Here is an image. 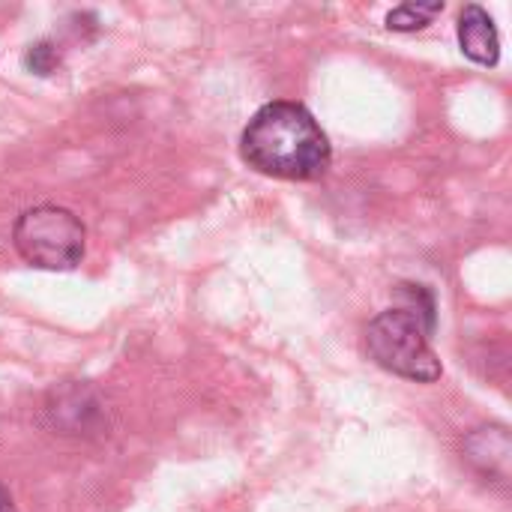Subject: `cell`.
Wrapping results in <instances>:
<instances>
[{
    "mask_svg": "<svg viewBox=\"0 0 512 512\" xmlns=\"http://www.w3.org/2000/svg\"><path fill=\"white\" fill-rule=\"evenodd\" d=\"M87 231L81 219L57 204H39L15 219L12 243L18 255L39 270H72L84 258Z\"/></svg>",
    "mask_w": 512,
    "mask_h": 512,
    "instance_id": "cell-3",
    "label": "cell"
},
{
    "mask_svg": "<svg viewBox=\"0 0 512 512\" xmlns=\"http://www.w3.org/2000/svg\"><path fill=\"white\" fill-rule=\"evenodd\" d=\"M399 297H405V306H393L372 318L366 330L369 357L399 378L432 384L441 378V360L429 345V333L435 330V300L423 285H402Z\"/></svg>",
    "mask_w": 512,
    "mask_h": 512,
    "instance_id": "cell-2",
    "label": "cell"
},
{
    "mask_svg": "<svg viewBox=\"0 0 512 512\" xmlns=\"http://www.w3.org/2000/svg\"><path fill=\"white\" fill-rule=\"evenodd\" d=\"M57 51H54V45L51 42H39V45H30L27 48V54H24V63H27V69H33V72H39V75H48L54 66H57Z\"/></svg>",
    "mask_w": 512,
    "mask_h": 512,
    "instance_id": "cell-6",
    "label": "cell"
},
{
    "mask_svg": "<svg viewBox=\"0 0 512 512\" xmlns=\"http://www.w3.org/2000/svg\"><path fill=\"white\" fill-rule=\"evenodd\" d=\"M0 512H15L12 510V498H9L6 486H0Z\"/></svg>",
    "mask_w": 512,
    "mask_h": 512,
    "instance_id": "cell-7",
    "label": "cell"
},
{
    "mask_svg": "<svg viewBox=\"0 0 512 512\" xmlns=\"http://www.w3.org/2000/svg\"><path fill=\"white\" fill-rule=\"evenodd\" d=\"M243 159L279 180H318L330 168V141L297 102H270L252 114L240 138Z\"/></svg>",
    "mask_w": 512,
    "mask_h": 512,
    "instance_id": "cell-1",
    "label": "cell"
},
{
    "mask_svg": "<svg viewBox=\"0 0 512 512\" xmlns=\"http://www.w3.org/2000/svg\"><path fill=\"white\" fill-rule=\"evenodd\" d=\"M459 45L480 66H495L501 60L498 27H495L492 15L483 6L471 3V6L462 9V15H459Z\"/></svg>",
    "mask_w": 512,
    "mask_h": 512,
    "instance_id": "cell-4",
    "label": "cell"
},
{
    "mask_svg": "<svg viewBox=\"0 0 512 512\" xmlns=\"http://www.w3.org/2000/svg\"><path fill=\"white\" fill-rule=\"evenodd\" d=\"M444 9V3H402L396 6L390 15H387V27L390 30H402V33H411V30H420L426 24H432V18Z\"/></svg>",
    "mask_w": 512,
    "mask_h": 512,
    "instance_id": "cell-5",
    "label": "cell"
}]
</instances>
